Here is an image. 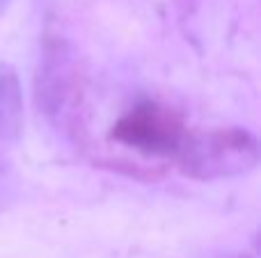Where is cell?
<instances>
[{"instance_id": "6da1fadb", "label": "cell", "mask_w": 261, "mask_h": 258, "mask_svg": "<svg viewBox=\"0 0 261 258\" xmlns=\"http://www.w3.org/2000/svg\"><path fill=\"white\" fill-rule=\"evenodd\" d=\"M181 174L195 181H222L252 172L259 163V142L239 126L186 133L176 153Z\"/></svg>"}, {"instance_id": "277c9868", "label": "cell", "mask_w": 261, "mask_h": 258, "mask_svg": "<svg viewBox=\"0 0 261 258\" xmlns=\"http://www.w3.org/2000/svg\"><path fill=\"white\" fill-rule=\"evenodd\" d=\"M23 128V91L9 64H0V144L14 142Z\"/></svg>"}, {"instance_id": "7a4b0ae2", "label": "cell", "mask_w": 261, "mask_h": 258, "mask_svg": "<svg viewBox=\"0 0 261 258\" xmlns=\"http://www.w3.org/2000/svg\"><path fill=\"white\" fill-rule=\"evenodd\" d=\"M186 133L184 119L172 108L142 101L115 121L110 140L149 158H176Z\"/></svg>"}, {"instance_id": "3957f363", "label": "cell", "mask_w": 261, "mask_h": 258, "mask_svg": "<svg viewBox=\"0 0 261 258\" xmlns=\"http://www.w3.org/2000/svg\"><path fill=\"white\" fill-rule=\"evenodd\" d=\"M37 96L46 114L55 119H67L78 101V78L69 46L60 39L46 41L44 62L37 80Z\"/></svg>"}, {"instance_id": "5b68a950", "label": "cell", "mask_w": 261, "mask_h": 258, "mask_svg": "<svg viewBox=\"0 0 261 258\" xmlns=\"http://www.w3.org/2000/svg\"><path fill=\"white\" fill-rule=\"evenodd\" d=\"M0 172H3V160H0Z\"/></svg>"}]
</instances>
